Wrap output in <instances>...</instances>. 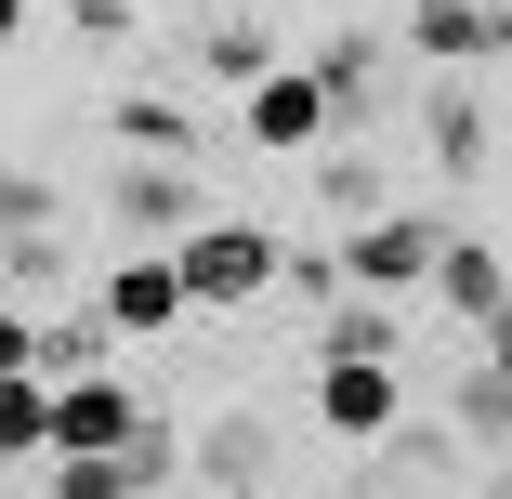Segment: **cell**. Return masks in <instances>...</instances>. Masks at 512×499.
Wrapping results in <instances>:
<instances>
[{"mask_svg":"<svg viewBox=\"0 0 512 499\" xmlns=\"http://www.w3.org/2000/svg\"><path fill=\"white\" fill-rule=\"evenodd\" d=\"M171 276H184V303H197V316L263 303V289H276V237L237 224V211H211V224H184V237H171Z\"/></svg>","mask_w":512,"mask_h":499,"instance_id":"obj_1","label":"cell"},{"mask_svg":"<svg viewBox=\"0 0 512 499\" xmlns=\"http://www.w3.org/2000/svg\"><path fill=\"white\" fill-rule=\"evenodd\" d=\"M237 132L276 145V158H316V145H329V92H316V66H263V79L237 92Z\"/></svg>","mask_w":512,"mask_h":499,"instance_id":"obj_2","label":"cell"},{"mask_svg":"<svg viewBox=\"0 0 512 499\" xmlns=\"http://www.w3.org/2000/svg\"><path fill=\"white\" fill-rule=\"evenodd\" d=\"M316 421H329L342 447H381V434L407 421V394H394V355H329V368H316Z\"/></svg>","mask_w":512,"mask_h":499,"instance_id":"obj_3","label":"cell"},{"mask_svg":"<svg viewBox=\"0 0 512 499\" xmlns=\"http://www.w3.org/2000/svg\"><path fill=\"white\" fill-rule=\"evenodd\" d=\"M434 250H447V224H434V211H381V224H355V237H342V276H355V289H421V276H434Z\"/></svg>","mask_w":512,"mask_h":499,"instance_id":"obj_4","label":"cell"},{"mask_svg":"<svg viewBox=\"0 0 512 499\" xmlns=\"http://www.w3.org/2000/svg\"><path fill=\"white\" fill-rule=\"evenodd\" d=\"M184 473L211 486V499L263 486V473H276V421H250V408H224V421H197V434H184Z\"/></svg>","mask_w":512,"mask_h":499,"instance_id":"obj_5","label":"cell"},{"mask_svg":"<svg viewBox=\"0 0 512 499\" xmlns=\"http://www.w3.org/2000/svg\"><path fill=\"white\" fill-rule=\"evenodd\" d=\"M92 316H106V342H158V329H184L197 303H184V276H171V250H158V263H119Z\"/></svg>","mask_w":512,"mask_h":499,"instance_id":"obj_6","label":"cell"},{"mask_svg":"<svg viewBox=\"0 0 512 499\" xmlns=\"http://www.w3.org/2000/svg\"><path fill=\"white\" fill-rule=\"evenodd\" d=\"M145 421V394H119L106 368H79V381H53V447H79V460H106L119 434Z\"/></svg>","mask_w":512,"mask_h":499,"instance_id":"obj_7","label":"cell"},{"mask_svg":"<svg viewBox=\"0 0 512 499\" xmlns=\"http://www.w3.org/2000/svg\"><path fill=\"white\" fill-rule=\"evenodd\" d=\"M119 224L132 237H184V224H211V197L184 184V158H132L119 171Z\"/></svg>","mask_w":512,"mask_h":499,"instance_id":"obj_8","label":"cell"},{"mask_svg":"<svg viewBox=\"0 0 512 499\" xmlns=\"http://www.w3.org/2000/svg\"><path fill=\"white\" fill-rule=\"evenodd\" d=\"M407 40H421V66H473V53H499L486 0H421V14H407Z\"/></svg>","mask_w":512,"mask_h":499,"instance_id":"obj_9","label":"cell"},{"mask_svg":"<svg viewBox=\"0 0 512 499\" xmlns=\"http://www.w3.org/2000/svg\"><path fill=\"white\" fill-rule=\"evenodd\" d=\"M421 289H434V303H447V316H486V303H499V289H512V276H499V250H473V237H447Z\"/></svg>","mask_w":512,"mask_h":499,"instance_id":"obj_10","label":"cell"},{"mask_svg":"<svg viewBox=\"0 0 512 499\" xmlns=\"http://www.w3.org/2000/svg\"><path fill=\"white\" fill-rule=\"evenodd\" d=\"M302 66H316V92H329V119H355V106H368V79H381V40H355V27H329V40L302 53Z\"/></svg>","mask_w":512,"mask_h":499,"instance_id":"obj_11","label":"cell"},{"mask_svg":"<svg viewBox=\"0 0 512 499\" xmlns=\"http://www.w3.org/2000/svg\"><path fill=\"white\" fill-rule=\"evenodd\" d=\"M0 460H53V381L40 368L0 381Z\"/></svg>","mask_w":512,"mask_h":499,"instance_id":"obj_12","label":"cell"},{"mask_svg":"<svg viewBox=\"0 0 512 499\" xmlns=\"http://www.w3.org/2000/svg\"><path fill=\"white\" fill-rule=\"evenodd\" d=\"M119 145H132V158H184V145H197V106H171V92H119Z\"/></svg>","mask_w":512,"mask_h":499,"instance_id":"obj_13","label":"cell"},{"mask_svg":"<svg viewBox=\"0 0 512 499\" xmlns=\"http://www.w3.org/2000/svg\"><path fill=\"white\" fill-rule=\"evenodd\" d=\"M421 132H434V171H486V106H473V92H434Z\"/></svg>","mask_w":512,"mask_h":499,"instance_id":"obj_14","label":"cell"},{"mask_svg":"<svg viewBox=\"0 0 512 499\" xmlns=\"http://www.w3.org/2000/svg\"><path fill=\"white\" fill-rule=\"evenodd\" d=\"M394 342H407V316H394V303H329V329H316V368H329V355H394Z\"/></svg>","mask_w":512,"mask_h":499,"instance_id":"obj_15","label":"cell"},{"mask_svg":"<svg viewBox=\"0 0 512 499\" xmlns=\"http://www.w3.org/2000/svg\"><path fill=\"white\" fill-rule=\"evenodd\" d=\"M171 473H184V421H158V408H145V421L119 434V486L145 499V486H171Z\"/></svg>","mask_w":512,"mask_h":499,"instance_id":"obj_16","label":"cell"},{"mask_svg":"<svg viewBox=\"0 0 512 499\" xmlns=\"http://www.w3.org/2000/svg\"><path fill=\"white\" fill-rule=\"evenodd\" d=\"M316 211H342V224H381V171H368L355 145H342V158L316 145Z\"/></svg>","mask_w":512,"mask_h":499,"instance_id":"obj_17","label":"cell"},{"mask_svg":"<svg viewBox=\"0 0 512 499\" xmlns=\"http://www.w3.org/2000/svg\"><path fill=\"white\" fill-rule=\"evenodd\" d=\"M447 421H460L473 447H512V368H473V381L447 394Z\"/></svg>","mask_w":512,"mask_h":499,"instance_id":"obj_18","label":"cell"},{"mask_svg":"<svg viewBox=\"0 0 512 499\" xmlns=\"http://www.w3.org/2000/svg\"><path fill=\"white\" fill-rule=\"evenodd\" d=\"M40 381H79V368H106V316H40Z\"/></svg>","mask_w":512,"mask_h":499,"instance_id":"obj_19","label":"cell"},{"mask_svg":"<svg viewBox=\"0 0 512 499\" xmlns=\"http://www.w3.org/2000/svg\"><path fill=\"white\" fill-rule=\"evenodd\" d=\"M197 53H211V79H224V92H250V79L276 66V40H263L250 14H211V40H197Z\"/></svg>","mask_w":512,"mask_h":499,"instance_id":"obj_20","label":"cell"},{"mask_svg":"<svg viewBox=\"0 0 512 499\" xmlns=\"http://www.w3.org/2000/svg\"><path fill=\"white\" fill-rule=\"evenodd\" d=\"M40 499H132V486H119V447H106V460L53 447V486H40Z\"/></svg>","mask_w":512,"mask_h":499,"instance_id":"obj_21","label":"cell"},{"mask_svg":"<svg viewBox=\"0 0 512 499\" xmlns=\"http://www.w3.org/2000/svg\"><path fill=\"white\" fill-rule=\"evenodd\" d=\"M53 263H66V237H53V224H14V237H0V276H27V289H40Z\"/></svg>","mask_w":512,"mask_h":499,"instance_id":"obj_22","label":"cell"},{"mask_svg":"<svg viewBox=\"0 0 512 499\" xmlns=\"http://www.w3.org/2000/svg\"><path fill=\"white\" fill-rule=\"evenodd\" d=\"M53 211H66V197L40 171H0V237H14V224H53Z\"/></svg>","mask_w":512,"mask_h":499,"instance_id":"obj_23","label":"cell"},{"mask_svg":"<svg viewBox=\"0 0 512 499\" xmlns=\"http://www.w3.org/2000/svg\"><path fill=\"white\" fill-rule=\"evenodd\" d=\"M276 289H302V303H329V289H342V250H276Z\"/></svg>","mask_w":512,"mask_h":499,"instance_id":"obj_24","label":"cell"},{"mask_svg":"<svg viewBox=\"0 0 512 499\" xmlns=\"http://www.w3.org/2000/svg\"><path fill=\"white\" fill-rule=\"evenodd\" d=\"M66 27L79 40H132V0H66Z\"/></svg>","mask_w":512,"mask_h":499,"instance_id":"obj_25","label":"cell"},{"mask_svg":"<svg viewBox=\"0 0 512 499\" xmlns=\"http://www.w3.org/2000/svg\"><path fill=\"white\" fill-rule=\"evenodd\" d=\"M27 355H40V316H0V381H14Z\"/></svg>","mask_w":512,"mask_h":499,"instance_id":"obj_26","label":"cell"},{"mask_svg":"<svg viewBox=\"0 0 512 499\" xmlns=\"http://www.w3.org/2000/svg\"><path fill=\"white\" fill-rule=\"evenodd\" d=\"M486 368H512V289L486 303Z\"/></svg>","mask_w":512,"mask_h":499,"instance_id":"obj_27","label":"cell"},{"mask_svg":"<svg viewBox=\"0 0 512 499\" xmlns=\"http://www.w3.org/2000/svg\"><path fill=\"white\" fill-rule=\"evenodd\" d=\"M27 14H40V0H0V40H14V27H27Z\"/></svg>","mask_w":512,"mask_h":499,"instance_id":"obj_28","label":"cell"},{"mask_svg":"<svg viewBox=\"0 0 512 499\" xmlns=\"http://www.w3.org/2000/svg\"><path fill=\"white\" fill-rule=\"evenodd\" d=\"M473 499H512V473H486V486H473Z\"/></svg>","mask_w":512,"mask_h":499,"instance_id":"obj_29","label":"cell"},{"mask_svg":"<svg viewBox=\"0 0 512 499\" xmlns=\"http://www.w3.org/2000/svg\"><path fill=\"white\" fill-rule=\"evenodd\" d=\"M237 499H276V486H237Z\"/></svg>","mask_w":512,"mask_h":499,"instance_id":"obj_30","label":"cell"},{"mask_svg":"<svg viewBox=\"0 0 512 499\" xmlns=\"http://www.w3.org/2000/svg\"><path fill=\"white\" fill-rule=\"evenodd\" d=\"M407 14H421V0H407Z\"/></svg>","mask_w":512,"mask_h":499,"instance_id":"obj_31","label":"cell"}]
</instances>
